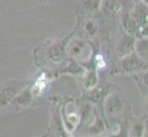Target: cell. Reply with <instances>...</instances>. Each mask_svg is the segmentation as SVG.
Instances as JSON below:
<instances>
[{"instance_id": "cell-4", "label": "cell", "mask_w": 148, "mask_h": 137, "mask_svg": "<svg viewBox=\"0 0 148 137\" xmlns=\"http://www.w3.org/2000/svg\"><path fill=\"white\" fill-rule=\"evenodd\" d=\"M86 29H88V31L90 35H93L96 32V27L92 23H88V25H86Z\"/></svg>"}, {"instance_id": "cell-2", "label": "cell", "mask_w": 148, "mask_h": 137, "mask_svg": "<svg viewBox=\"0 0 148 137\" xmlns=\"http://www.w3.org/2000/svg\"><path fill=\"white\" fill-rule=\"evenodd\" d=\"M120 8V4H118L117 2L113 1L110 2L106 6V11L108 12L109 14H114L118 11V9Z\"/></svg>"}, {"instance_id": "cell-1", "label": "cell", "mask_w": 148, "mask_h": 137, "mask_svg": "<svg viewBox=\"0 0 148 137\" xmlns=\"http://www.w3.org/2000/svg\"><path fill=\"white\" fill-rule=\"evenodd\" d=\"M85 44L83 42H75L73 44V46H71V49L70 52L74 57L75 58H80L82 57V55L84 54V49H85Z\"/></svg>"}, {"instance_id": "cell-3", "label": "cell", "mask_w": 148, "mask_h": 137, "mask_svg": "<svg viewBox=\"0 0 148 137\" xmlns=\"http://www.w3.org/2000/svg\"><path fill=\"white\" fill-rule=\"evenodd\" d=\"M95 83H96V77H95V74L92 73L88 76V80H86V85L93 86Z\"/></svg>"}]
</instances>
